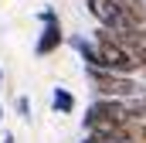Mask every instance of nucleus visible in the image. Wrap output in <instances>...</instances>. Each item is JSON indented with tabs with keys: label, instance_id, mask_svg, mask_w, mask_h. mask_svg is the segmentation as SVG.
I'll return each mask as SVG.
<instances>
[{
	"label": "nucleus",
	"instance_id": "f257e3e1",
	"mask_svg": "<svg viewBox=\"0 0 146 143\" xmlns=\"http://www.w3.org/2000/svg\"><path fill=\"white\" fill-rule=\"evenodd\" d=\"M95 51H99V68L102 72H112V75H126L129 78V72H146L143 61L119 41L115 31H106V27H99L95 31Z\"/></svg>",
	"mask_w": 146,
	"mask_h": 143
},
{
	"label": "nucleus",
	"instance_id": "f03ea898",
	"mask_svg": "<svg viewBox=\"0 0 146 143\" xmlns=\"http://www.w3.org/2000/svg\"><path fill=\"white\" fill-rule=\"evenodd\" d=\"M126 119H143L136 102H119V99H95L92 106L85 109V130L92 133L95 126L106 123H126Z\"/></svg>",
	"mask_w": 146,
	"mask_h": 143
},
{
	"label": "nucleus",
	"instance_id": "7ed1b4c3",
	"mask_svg": "<svg viewBox=\"0 0 146 143\" xmlns=\"http://www.w3.org/2000/svg\"><path fill=\"white\" fill-rule=\"evenodd\" d=\"M88 82L95 85V92L102 99H119V102H136L139 96V85L126 75H112V72H102V68H85Z\"/></svg>",
	"mask_w": 146,
	"mask_h": 143
},
{
	"label": "nucleus",
	"instance_id": "20e7f679",
	"mask_svg": "<svg viewBox=\"0 0 146 143\" xmlns=\"http://www.w3.org/2000/svg\"><path fill=\"white\" fill-rule=\"evenodd\" d=\"M41 34H37V41H34V55L37 58H44V55H54L61 44H65V31H61V21H58V14H54V7H44L41 14Z\"/></svg>",
	"mask_w": 146,
	"mask_h": 143
},
{
	"label": "nucleus",
	"instance_id": "39448f33",
	"mask_svg": "<svg viewBox=\"0 0 146 143\" xmlns=\"http://www.w3.org/2000/svg\"><path fill=\"white\" fill-rule=\"evenodd\" d=\"M85 7H88V14L99 21V27L115 31V34H126V31H129L126 21H122V14H119V7H115V0H85Z\"/></svg>",
	"mask_w": 146,
	"mask_h": 143
},
{
	"label": "nucleus",
	"instance_id": "423d86ee",
	"mask_svg": "<svg viewBox=\"0 0 146 143\" xmlns=\"http://www.w3.org/2000/svg\"><path fill=\"white\" fill-rule=\"evenodd\" d=\"M115 7H119V14H122L129 31L146 27V0H115Z\"/></svg>",
	"mask_w": 146,
	"mask_h": 143
},
{
	"label": "nucleus",
	"instance_id": "0eeeda50",
	"mask_svg": "<svg viewBox=\"0 0 146 143\" xmlns=\"http://www.w3.org/2000/svg\"><path fill=\"white\" fill-rule=\"evenodd\" d=\"M119 41L143 61V68H146V27H139V31H126V34H119Z\"/></svg>",
	"mask_w": 146,
	"mask_h": 143
},
{
	"label": "nucleus",
	"instance_id": "6e6552de",
	"mask_svg": "<svg viewBox=\"0 0 146 143\" xmlns=\"http://www.w3.org/2000/svg\"><path fill=\"white\" fill-rule=\"evenodd\" d=\"M72 48L82 55L85 68H99V51H95V41H85V37H72Z\"/></svg>",
	"mask_w": 146,
	"mask_h": 143
},
{
	"label": "nucleus",
	"instance_id": "1a4fd4ad",
	"mask_svg": "<svg viewBox=\"0 0 146 143\" xmlns=\"http://www.w3.org/2000/svg\"><path fill=\"white\" fill-rule=\"evenodd\" d=\"M51 109H54V112H61V116H72V109H75V96L65 89V85H58V89L51 92Z\"/></svg>",
	"mask_w": 146,
	"mask_h": 143
},
{
	"label": "nucleus",
	"instance_id": "9d476101",
	"mask_svg": "<svg viewBox=\"0 0 146 143\" xmlns=\"http://www.w3.org/2000/svg\"><path fill=\"white\" fill-rule=\"evenodd\" d=\"M14 109H17V116H21L24 123H31V99H27V96H17V99H14Z\"/></svg>",
	"mask_w": 146,
	"mask_h": 143
},
{
	"label": "nucleus",
	"instance_id": "9b49d317",
	"mask_svg": "<svg viewBox=\"0 0 146 143\" xmlns=\"http://www.w3.org/2000/svg\"><path fill=\"white\" fill-rule=\"evenodd\" d=\"M136 109H139V116L146 119V96H143V99H136Z\"/></svg>",
	"mask_w": 146,
	"mask_h": 143
},
{
	"label": "nucleus",
	"instance_id": "f8f14e48",
	"mask_svg": "<svg viewBox=\"0 0 146 143\" xmlns=\"http://www.w3.org/2000/svg\"><path fill=\"white\" fill-rule=\"evenodd\" d=\"M0 143H17V140H14V133H7V130H3V136H0Z\"/></svg>",
	"mask_w": 146,
	"mask_h": 143
},
{
	"label": "nucleus",
	"instance_id": "ddd939ff",
	"mask_svg": "<svg viewBox=\"0 0 146 143\" xmlns=\"http://www.w3.org/2000/svg\"><path fill=\"white\" fill-rule=\"evenodd\" d=\"M0 136H3V102H0Z\"/></svg>",
	"mask_w": 146,
	"mask_h": 143
},
{
	"label": "nucleus",
	"instance_id": "4468645a",
	"mask_svg": "<svg viewBox=\"0 0 146 143\" xmlns=\"http://www.w3.org/2000/svg\"><path fill=\"white\" fill-rule=\"evenodd\" d=\"M92 143H112V140H95V136H92Z\"/></svg>",
	"mask_w": 146,
	"mask_h": 143
},
{
	"label": "nucleus",
	"instance_id": "2eb2a0df",
	"mask_svg": "<svg viewBox=\"0 0 146 143\" xmlns=\"http://www.w3.org/2000/svg\"><path fill=\"white\" fill-rule=\"evenodd\" d=\"M0 85H3V68H0Z\"/></svg>",
	"mask_w": 146,
	"mask_h": 143
},
{
	"label": "nucleus",
	"instance_id": "dca6fc26",
	"mask_svg": "<svg viewBox=\"0 0 146 143\" xmlns=\"http://www.w3.org/2000/svg\"><path fill=\"white\" fill-rule=\"evenodd\" d=\"M82 143H92V136H85V140H82Z\"/></svg>",
	"mask_w": 146,
	"mask_h": 143
}]
</instances>
